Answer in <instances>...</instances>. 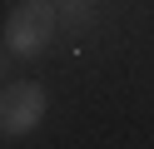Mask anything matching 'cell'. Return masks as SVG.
I'll use <instances>...</instances> for the list:
<instances>
[{
  "mask_svg": "<svg viewBox=\"0 0 154 149\" xmlns=\"http://www.w3.org/2000/svg\"><path fill=\"white\" fill-rule=\"evenodd\" d=\"M60 25L65 20H60V5H55V0H25V5H15L10 20H5V55L10 60L45 55Z\"/></svg>",
  "mask_w": 154,
  "mask_h": 149,
  "instance_id": "obj_1",
  "label": "cell"
},
{
  "mask_svg": "<svg viewBox=\"0 0 154 149\" xmlns=\"http://www.w3.org/2000/svg\"><path fill=\"white\" fill-rule=\"evenodd\" d=\"M45 114H50L45 85H35V79H10V85H5V95H0V129L10 139L35 134V129L45 124Z\"/></svg>",
  "mask_w": 154,
  "mask_h": 149,
  "instance_id": "obj_2",
  "label": "cell"
},
{
  "mask_svg": "<svg viewBox=\"0 0 154 149\" xmlns=\"http://www.w3.org/2000/svg\"><path fill=\"white\" fill-rule=\"evenodd\" d=\"M55 5H60V20L70 30H85L94 20V0H55Z\"/></svg>",
  "mask_w": 154,
  "mask_h": 149,
  "instance_id": "obj_3",
  "label": "cell"
}]
</instances>
